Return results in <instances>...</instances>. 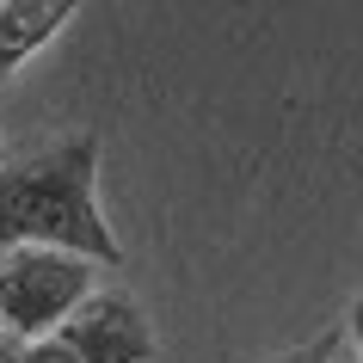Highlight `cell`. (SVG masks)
Wrapping results in <instances>:
<instances>
[{
	"label": "cell",
	"instance_id": "1",
	"mask_svg": "<svg viewBox=\"0 0 363 363\" xmlns=\"http://www.w3.org/2000/svg\"><path fill=\"white\" fill-rule=\"evenodd\" d=\"M99 135H62L50 148L0 167V259L25 247L74 252L86 265H123L117 234L99 216Z\"/></svg>",
	"mask_w": 363,
	"mask_h": 363
},
{
	"label": "cell",
	"instance_id": "2",
	"mask_svg": "<svg viewBox=\"0 0 363 363\" xmlns=\"http://www.w3.org/2000/svg\"><path fill=\"white\" fill-rule=\"evenodd\" d=\"M93 271L74 252L25 247L0 259V326L19 339H56L62 320L93 296Z\"/></svg>",
	"mask_w": 363,
	"mask_h": 363
},
{
	"label": "cell",
	"instance_id": "3",
	"mask_svg": "<svg viewBox=\"0 0 363 363\" xmlns=\"http://www.w3.org/2000/svg\"><path fill=\"white\" fill-rule=\"evenodd\" d=\"M80 363H154V326L123 289H93L56 333Z\"/></svg>",
	"mask_w": 363,
	"mask_h": 363
},
{
	"label": "cell",
	"instance_id": "4",
	"mask_svg": "<svg viewBox=\"0 0 363 363\" xmlns=\"http://www.w3.org/2000/svg\"><path fill=\"white\" fill-rule=\"evenodd\" d=\"M74 13H80L74 0H6L0 6V80L13 74L25 56H38Z\"/></svg>",
	"mask_w": 363,
	"mask_h": 363
},
{
	"label": "cell",
	"instance_id": "5",
	"mask_svg": "<svg viewBox=\"0 0 363 363\" xmlns=\"http://www.w3.org/2000/svg\"><path fill=\"white\" fill-rule=\"evenodd\" d=\"M0 363H80L62 339H19L0 326Z\"/></svg>",
	"mask_w": 363,
	"mask_h": 363
},
{
	"label": "cell",
	"instance_id": "6",
	"mask_svg": "<svg viewBox=\"0 0 363 363\" xmlns=\"http://www.w3.org/2000/svg\"><path fill=\"white\" fill-rule=\"evenodd\" d=\"M284 363H339V326L333 333H320V339H308L296 357H284Z\"/></svg>",
	"mask_w": 363,
	"mask_h": 363
},
{
	"label": "cell",
	"instance_id": "7",
	"mask_svg": "<svg viewBox=\"0 0 363 363\" xmlns=\"http://www.w3.org/2000/svg\"><path fill=\"white\" fill-rule=\"evenodd\" d=\"M351 339H357V351H363V296H357V308H351Z\"/></svg>",
	"mask_w": 363,
	"mask_h": 363
}]
</instances>
